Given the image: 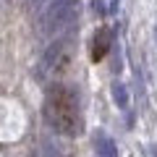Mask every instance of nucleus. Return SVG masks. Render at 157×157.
Here are the masks:
<instances>
[{"mask_svg": "<svg viewBox=\"0 0 157 157\" xmlns=\"http://www.w3.org/2000/svg\"><path fill=\"white\" fill-rule=\"evenodd\" d=\"M45 118L47 123L63 136H76L81 131V113H78V102L68 86L55 84L47 92L45 100Z\"/></svg>", "mask_w": 157, "mask_h": 157, "instance_id": "f257e3e1", "label": "nucleus"}, {"mask_svg": "<svg viewBox=\"0 0 157 157\" xmlns=\"http://www.w3.org/2000/svg\"><path fill=\"white\" fill-rule=\"evenodd\" d=\"M73 60H76V42H73L71 37L55 39V42L45 50L42 60H39V78H45V81L63 78L71 71Z\"/></svg>", "mask_w": 157, "mask_h": 157, "instance_id": "f03ea898", "label": "nucleus"}, {"mask_svg": "<svg viewBox=\"0 0 157 157\" xmlns=\"http://www.w3.org/2000/svg\"><path fill=\"white\" fill-rule=\"evenodd\" d=\"M76 11H78V0H50L47 11L39 18V32L45 37L60 34L63 29H68L73 24Z\"/></svg>", "mask_w": 157, "mask_h": 157, "instance_id": "7ed1b4c3", "label": "nucleus"}, {"mask_svg": "<svg viewBox=\"0 0 157 157\" xmlns=\"http://www.w3.org/2000/svg\"><path fill=\"white\" fill-rule=\"evenodd\" d=\"M110 39H113V32L110 29H100V32L94 34V39H92V60H102L105 58V52L110 50Z\"/></svg>", "mask_w": 157, "mask_h": 157, "instance_id": "20e7f679", "label": "nucleus"}, {"mask_svg": "<svg viewBox=\"0 0 157 157\" xmlns=\"http://www.w3.org/2000/svg\"><path fill=\"white\" fill-rule=\"evenodd\" d=\"M94 147H97V152H100L102 157H113L115 155V141L110 139V136H105V134H97V139H94Z\"/></svg>", "mask_w": 157, "mask_h": 157, "instance_id": "39448f33", "label": "nucleus"}, {"mask_svg": "<svg viewBox=\"0 0 157 157\" xmlns=\"http://www.w3.org/2000/svg\"><path fill=\"white\" fill-rule=\"evenodd\" d=\"M113 100H115V105L118 107H128V102H131V97H128V89H126V84H113Z\"/></svg>", "mask_w": 157, "mask_h": 157, "instance_id": "423d86ee", "label": "nucleus"}, {"mask_svg": "<svg viewBox=\"0 0 157 157\" xmlns=\"http://www.w3.org/2000/svg\"><path fill=\"white\" fill-rule=\"evenodd\" d=\"M94 8L100 16H113L118 11V0H94Z\"/></svg>", "mask_w": 157, "mask_h": 157, "instance_id": "0eeeda50", "label": "nucleus"}, {"mask_svg": "<svg viewBox=\"0 0 157 157\" xmlns=\"http://www.w3.org/2000/svg\"><path fill=\"white\" fill-rule=\"evenodd\" d=\"M34 3H45V0H34Z\"/></svg>", "mask_w": 157, "mask_h": 157, "instance_id": "6e6552de", "label": "nucleus"}]
</instances>
